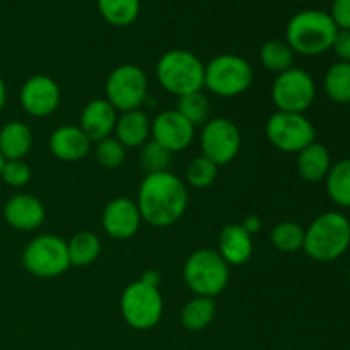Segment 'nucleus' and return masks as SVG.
<instances>
[{"instance_id": "nucleus-28", "label": "nucleus", "mask_w": 350, "mask_h": 350, "mask_svg": "<svg viewBox=\"0 0 350 350\" xmlns=\"http://www.w3.org/2000/svg\"><path fill=\"white\" fill-rule=\"evenodd\" d=\"M294 51L286 41L269 40L260 48V62L263 68L273 74H282L294 67Z\"/></svg>"}, {"instance_id": "nucleus-15", "label": "nucleus", "mask_w": 350, "mask_h": 350, "mask_svg": "<svg viewBox=\"0 0 350 350\" xmlns=\"http://www.w3.org/2000/svg\"><path fill=\"white\" fill-rule=\"evenodd\" d=\"M103 229L113 239H130L137 234L142 215L135 200L129 197H116L106 204L101 217Z\"/></svg>"}, {"instance_id": "nucleus-23", "label": "nucleus", "mask_w": 350, "mask_h": 350, "mask_svg": "<svg viewBox=\"0 0 350 350\" xmlns=\"http://www.w3.org/2000/svg\"><path fill=\"white\" fill-rule=\"evenodd\" d=\"M215 311H217V306L212 297L195 296L181 310V325L188 332H202L211 327L215 318Z\"/></svg>"}, {"instance_id": "nucleus-34", "label": "nucleus", "mask_w": 350, "mask_h": 350, "mask_svg": "<svg viewBox=\"0 0 350 350\" xmlns=\"http://www.w3.org/2000/svg\"><path fill=\"white\" fill-rule=\"evenodd\" d=\"M0 180L12 188L26 187L31 180V167L24 163V159L5 161L0 173Z\"/></svg>"}, {"instance_id": "nucleus-20", "label": "nucleus", "mask_w": 350, "mask_h": 350, "mask_svg": "<svg viewBox=\"0 0 350 350\" xmlns=\"http://www.w3.org/2000/svg\"><path fill=\"white\" fill-rule=\"evenodd\" d=\"M115 139L125 149L142 147L150 137V120L142 109L123 111L115 125Z\"/></svg>"}, {"instance_id": "nucleus-17", "label": "nucleus", "mask_w": 350, "mask_h": 350, "mask_svg": "<svg viewBox=\"0 0 350 350\" xmlns=\"http://www.w3.org/2000/svg\"><path fill=\"white\" fill-rule=\"evenodd\" d=\"M116 120H118V111L105 98H98L84 106L79 126L91 142H99L108 139L115 132Z\"/></svg>"}, {"instance_id": "nucleus-27", "label": "nucleus", "mask_w": 350, "mask_h": 350, "mask_svg": "<svg viewBox=\"0 0 350 350\" xmlns=\"http://www.w3.org/2000/svg\"><path fill=\"white\" fill-rule=\"evenodd\" d=\"M98 9L108 24L126 27L139 17L140 0H98Z\"/></svg>"}, {"instance_id": "nucleus-39", "label": "nucleus", "mask_w": 350, "mask_h": 350, "mask_svg": "<svg viewBox=\"0 0 350 350\" xmlns=\"http://www.w3.org/2000/svg\"><path fill=\"white\" fill-rule=\"evenodd\" d=\"M5 101H7V89H5V82H3V79L0 77V113H2L3 106H5Z\"/></svg>"}, {"instance_id": "nucleus-2", "label": "nucleus", "mask_w": 350, "mask_h": 350, "mask_svg": "<svg viewBox=\"0 0 350 350\" xmlns=\"http://www.w3.org/2000/svg\"><path fill=\"white\" fill-rule=\"evenodd\" d=\"M337 31L334 19L325 10H301L287 23L286 43L293 48L294 53L317 57L332 50Z\"/></svg>"}, {"instance_id": "nucleus-29", "label": "nucleus", "mask_w": 350, "mask_h": 350, "mask_svg": "<svg viewBox=\"0 0 350 350\" xmlns=\"http://www.w3.org/2000/svg\"><path fill=\"white\" fill-rule=\"evenodd\" d=\"M270 241L273 248L282 253H296L303 250L304 228L297 222L282 221L270 231Z\"/></svg>"}, {"instance_id": "nucleus-1", "label": "nucleus", "mask_w": 350, "mask_h": 350, "mask_svg": "<svg viewBox=\"0 0 350 350\" xmlns=\"http://www.w3.org/2000/svg\"><path fill=\"white\" fill-rule=\"evenodd\" d=\"M135 202L142 222H147L152 228H170L187 212V185L171 171L146 174Z\"/></svg>"}, {"instance_id": "nucleus-40", "label": "nucleus", "mask_w": 350, "mask_h": 350, "mask_svg": "<svg viewBox=\"0 0 350 350\" xmlns=\"http://www.w3.org/2000/svg\"><path fill=\"white\" fill-rule=\"evenodd\" d=\"M3 163H5V159H3V156L0 154V173H2V167H3Z\"/></svg>"}, {"instance_id": "nucleus-5", "label": "nucleus", "mask_w": 350, "mask_h": 350, "mask_svg": "<svg viewBox=\"0 0 350 350\" xmlns=\"http://www.w3.org/2000/svg\"><path fill=\"white\" fill-rule=\"evenodd\" d=\"M183 279L195 296L214 299L228 287L229 265L222 260L217 250H197L185 262Z\"/></svg>"}, {"instance_id": "nucleus-25", "label": "nucleus", "mask_w": 350, "mask_h": 350, "mask_svg": "<svg viewBox=\"0 0 350 350\" xmlns=\"http://www.w3.org/2000/svg\"><path fill=\"white\" fill-rule=\"evenodd\" d=\"M325 185H327L328 197L334 204L350 208V157L332 164L325 178Z\"/></svg>"}, {"instance_id": "nucleus-9", "label": "nucleus", "mask_w": 350, "mask_h": 350, "mask_svg": "<svg viewBox=\"0 0 350 350\" xmlns=\"http://www.w3.org/2000/svg\"><path fill=\"white\" fill-rule=\"evenodd\" d=\"M147 75L139 65L123 64L109 72L105 84V99L116 111L140 109L147 98Z\"/></svg>"}, {"instance_id": "nucleus-8", "label": "nucleus", "mask_w": 350, "mask_h": 350, "mask_svg": "<svg viewBox=\"0 0 350 350\" xmlns=\"http://www.w3.org/2000/svg\"><path fill=\"white\" fill-rule=\"evenodd\" d=\"M23 265L31 275L55 279L70 267L67 241L55 234H40L27 243L23 252Z\"/></svg>"}, {"instance_id": "nucleus-38", "label": "nucleus", "mask_w": 350, "mask_h": 350, "mask_svg": "<svg viewBox=\"0 0 350 350\" xmlns=\"http://www.w3.org/2000/svg\"><path fill=\"white\" fill-rule=\"evenodd\" d=\"M140 280H142V282H146V284H149V286L159 287L161 275L156 272V270H146V272L142 273V277H140Z\"/></svg>"}, {"instance_id": "nucleus-13", "label": "nucleus", "mask_w": 350, "mask_h": 350, "mask_svg": "<svg viewBox=\"0 0 350 350\" xmlns=\"http://www.w3.org/2000/svg\"><path fill=\"white\" fill-rule=\"evenodd\" d=\"M60 88L50 75L38 74L27 79L21 88V106L27 115L44 118L57 111L60 106Z\"/></svg>"}, {"instance_id": "nucleus-10", "label": "nucleus", "mask_w": 350, "mask_h": 350, "mask_svg": "<svg viewBox=\"0 0 350 350\" xmlns=\"http://www.w3.org/2000/svg\"><path fill=\"white\" fill-rule=\"evenodd\" d=\"M265 135L280 152L297 154L314 142L317 132L304 113L275 111L267 120Z\"/></svg>"}, {"instance_id": "nucleus-31", "label": "nucleus", "mask_w": 350, "mask_h": 350, "mask_svg": "<svg viewBox=\"0 0 350 350\" xmlns=\"http://www.w3.org/2000/svg\"><path fill=\"white\" fill-rule=\"evenodd\" d=\"M219 167L207 159L205 156H198L191 159V163L187 166V181L190 187L198 188H208L217 178Z\"/></svg>"}, {"instance_id": "nucleus-12", "label": "nucleus", "mask_w": 350, "mask_h": 350, "mask_svg": "<svg viewBox=\"0 0 350 350\" xmlns=\"http://www.w3.org/2000/svg\"><path fill=\"white\" fill-rule=\"evenodd\" d=\"M241 132L229 118H212L202 129V156L211 159L217 167L232 163L241 150Z\"/></svg>"}, {"instance_id": "nucleus-32", "label": "nucleus", "mask_w": 350, "mask_h": 350, "mask_svg": "<svg viewBox=\"0 0 350 350\" xmlns=\"http://www.w3.org/2000/svg\"><path fill=\"white\" fill-rule=\"evenodd\" d=\"M171 161V152L164 149L161 144L154 142V140H147L140 150V164H142L144 171L147 174L152 173H163L167 171Z\"/></svg>"}, {"instance_id": "nucleus-16", "label": "nucleus", "mask_w": 350, "mask_h": 350, "mask_svg": "<svg viewBox=\"0 0 350 350\" xmlns=\"http://www.w3.org/2000/svg\"><path fill=\"white\" fill-rule=\"evenodd\" d=\"M43 204L29 193H16L3 205V219L16 231H34L44 222Z\"/></svg>"}, {"instance_id": "nucleus-7", "label": "nucleus", "mask_w": 350, "mask_h": 350, "mask_svg": "<svg viewBox=\"0 0 350 350\" xmlns=\"http://www.w3.org/2000/svg\"><path fill=\"white\" fill-rule=\"evenodd\" d=\"M164 301L159 287L142 280L129 284L120 297V313L130 328L139 332L152 330L163 318Z\"/></svg>"}, {"instance_id": "nucleus-37", "label": "nucleus", "mask_w": 350, "mask_h": 350, "mask_svg": "<svg viewBox=\"0 0 350 350\" xmlns=\"http://www.w3.org/2000/svg\"><path fill=\"white\" fill-rule=\"evenodd\" d=\"M241 226L245 228L246 232H250V234L253 236V234H256V232L262 231L263 222L258 215H248V217L241 222Z\"/></svg>"}, {"instance_id": "nucleus-26", "label": "nucleus", "mask_w": 350, "mask_h": 350, "mask_svg": "<svg viewBox=\"0 0 350 350\" xmlns=\"http://www.w3.org/2000/svg\"><path fill=\"white\" fill-rule=\"evenodd\" d=\"M325 94L330 101L337 105L350 103V64L349 62H335L330 65L323 79Z\"/></svg>"}, {"instance_id": "nucleus-35", "label": "nucleus", "mask_w": 350, "mask_h": 350, "mask_svg": "<svg viewBox=\"0 0 350 350\" xmlns=\"http://www.w3.org/2000/svg\"><path fill=\"white\" fill-rule=\"evenodd\" d=\"M328 14L338 29H350V0H334Z\"/></svg>"}, {"instance_id": "nucleus-18", "label": "nucleus", "mask_w": 350, "mask_h": 350, "mask_svg": "<svg viewBox=\"0 0 350 350\" xmlns=\"http://www.w3.org/2000/svg\"><path fill=\"white\" fill-rule=\"evenodd\" d=\"M91 140L79 125L58 126L50 135L48 146L51 154L64 163H75L84 159L91 150Z\"/></svg>"}, {"instance_id": "nucleus-22", "label": "nucleus", "mask_w": 350, "mask_h": 350, "mask_svg": "<svg viewBox=\"0 0 350 350\" xmlns=\"http://www.w3.org/2000/svg\"><path fill=\"white\" fill-rule=\"evenodd\" d=\"M33 149V132L24 122H9L0 129V154L5 161L24 159Z\"/></svg>"}, {"instance_id": "nucleus-21", "label": "nucleus", "mask_w": 350, "mask_h": 350, "mask_svg": "<svg viewBox=\"0 0 350 350\" xmlns=\"http://www.w3.org/2000/svg\"><path fill=\"white\" fill-rule=\"evenodd\" d=\"M297 174L308 183H320L325 181L328 171L332 167V156L323 144L317 142L304 147L297 152Z\"/></svg>"}, {"instance_id": "nucleus-19", "label": "nucleus", "mask_w": 350, "mask_h": 350, "mask_svg": "<svg viewBox=\"0 0 350 350\" xmlns=\"http://www.w3.org/2000/svg\"><path fill=\"white\" fill-rule=\"evenodd\" d=\"M253 236L241 224H228L219 234L217 253L229 267H239L253 256Z\"/></svg>"}, {"instance_id": "nucleus-30", "label": "nucleus", "mask_w": 350, "mask_h": 350, "mask_svg": "<svg viewBox=\"0 0 350 350\" xmlns=\"http://www.w3.org/2000/svg\"><path fill=\"white\" fill-rule=\"evenodd\" d=\"M178 113L185 116L191 125H205L208 122V111H211V103H208V98L202 91L193 92V94L181 96L178 98L176 105Z\"/></svg>"}, {"instance_id": "nucleus-24", "label": "nucleus", "mask_w": 350, "mask_h": 350, "mask_svg": "<svg viewBox=\"0 0 350 350\" xmlns=\"http://www.w3.org/2000/svg\"><path fill=\"white\" fill-rule=\"evenodd\" d=\"M70 267H88L98 260L101 253V241L91 231H81L67 241Z\"/></svg>"}, {"instance_id": "nucleus-14", "label": "nucleus", "mask_w": 350, "mask_h": 350, "mask_svg": "<svg viewBox=\"0 0 350 350\" xmlns=\"http://www.w3.org/2000/svg\"><path fill=\"white\" fill-rule=\"evenodd\" d=\"M195 129L176 109H166L150 122V137L171 154L181 152L193 142Z\"/></svg>"}, {"instance_id": "nucleus-4", "label": "nucleus", "mask_w": 350, "mask_h": 350, "mask_svg": "<svg viewBox=\"0 0 350 350\" xmlns=\"http://www.w3.org/2000/svg\"><path fill=\"white\" fill-rule=\"evenodd\" d=\"M205 65L188 50H170L156 65V77L164 91L181 98L204 89Z\"/></svg>"}, {"instance_id": "nucleus-11", "label": "nucleus", "mask_w": 350, "mask_h": 350, "mask_svg": "<svg viewBox=\"0 0 350 350\" xmlns=\"http://www.w3.org/2000/svg\"><path fill=\"white\" fill-rule=\"evenodd\" d=\"M317 98V84L310 72L293 67L275 77L272 101L277 111L306 113Z\"/></svg>"}, {"instance_id": "nucleus-6", "label": "nucleus", "mask_w": 350, "mask_h": 350, "mask_svg": "<svg viewBox=\"0 0 350 350\" xmlns=\"http://www.w3.org/2000/svg\"><path fill=\"white\" fill-rule=\"evenodd\" d=\"M252 82V65L239 55H217L205 65L204 88L219 98H236L248 91Z\"/></svg>"}, {"instance_id": "nucleus-33", "label": "nucleus", "mask_w": 350, "mask_h": 350, "mask_svg": "<svg viewBox=\"0 0 350 350\" xmlns=\"http://www.w3.org/2000/svg\"><path fill=\"white\" fill-rule=\"evenodd\" d=\"M126 149L115 139V137H108L98 142L96 147V159H98L99 166L106 167V170H116L125 163Z\"/></svg>"}, {"instance_id": "nucleus-3", "label": "nucleus", "mask_w": 350, "mask_h": 350, "mask_svg": "<svg viewBox=\"0 0 350 350\" xmlns=\"http://www.w3.org/2000/svg\"><path fill=\"white\" fill-rule=\"evenodd\" d=\"M350 246V221L342 212H325L304 229L303 250L311 260L332 263Z\"/></svg>"}, {"instance_id": "nucleus-36", "label": "nucleus", "mask_w": 350, "mask_h": 350, "mask_svg": "<svg viewBox=\"0 0 350 350\" xmlns=\"http://www.w3.org/2000/svg\"><path fill=\"white\" fill-rule=\"evenodd\" d=\"M332 50L335 51L340 62H349L350 64V29H338L335 36Z\"/></svg>"}]
</instances>
